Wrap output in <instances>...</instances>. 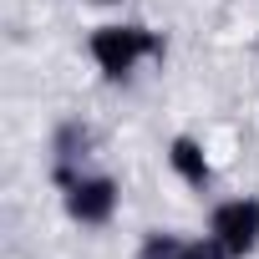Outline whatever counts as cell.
<instances>
[{
  "mask_svg": "<svg viewBox=\"0 0 259 259\" xmlns=\"http://www.w3.org/2000/svg\"><path fill=\"white\" fill-rule=\"evenodd\" d=\"M143 56H163V36H153L143 26H102L92 36V61L107 76H127Z\"/></svg>",
  "mask_w": 259,
  "mask_h": 259,
  "instance_id": "cell-1",
  "label": "cell"
},
{
  "mask_svg": "<svg viewBox=\"0 0 259 259\" xmlns=\"http://www.w3.org/2000/svg\"><path fill=\"white\" fill-rule=\"evenodd\" d=\"M208 234H213L234 259L254 254V249H259V198H229V203H219L213 219H208Z\"/></svg>",
  "mask_w": 259,
  "mask_h": 259,
  "instance_id": "cell-2",
  "label": "cell"
},
{
  "mask_svg": "<svg viewBox=\"0 0 259 259\" xmlns=\"http://www.w3.org/2000/svg\"><path fill=\"white\" fill-rule=\"evenodd\" d=\"M66 213H71L76 224H107V219L117 213V183H112V178H87V173H76V178L66 183Z\"/></svg>",
  "mask_w": 259,
  "mask_h": 259,
  "instance_id": "cell-3",
  "label": "cell"
},
{
  "mask_svg": "<svg viewBox=\"0 0 259 259\" xmlns=\"http://www.w3.org/2000/svg\"><path fill=\"white\" fill-rule=\"evenodd\" d=\"M168 163H173V173H178L188 188H208V178H213V168H208V158H203V148H198L193 138H173Z\"/></svg>",
  "mask_w": 259,
  "mask_h": 259,
  "instance_id": "cell-4",
  "label": "cell"
},
{
  "mask_svg": "<svg viewBox=\"0 0 259 259\" xmlns=\"http://www.w3.org/2000/svg\"><path fill=\"white\" fill-rule=\"evenodd\" d=\"M183 244L188 239H178V234H148L138 259H183Z\"/></svg>",
  "mask_w": 259,
  "mask_h": 259,
  "instance_id": "cell-5",
  "label": "cell"
},
{
  "mask_svg": "<svg viewBox=\"0 0 259 259\" xmlns=\"http://www.w3.org/2000/svg\"><path fill=\"white\" fill-rule=\"evenodd\" d=\"M183 259H234V254H229L213 234H203V239H188V244H183Z\"/></svg>",
  "mask_w": 259,
  "mask_h": 259,
  "instance_id": "cell-6",
  "label": "cell"
}]
</instances>
